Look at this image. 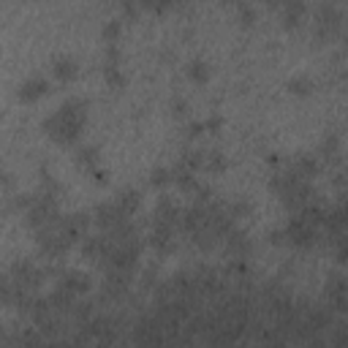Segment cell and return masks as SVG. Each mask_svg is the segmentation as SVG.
Returning <instances> with one entry per match:
<instances>
[{
    "instance_id": "7a4b0ae2",
    "label": "cell",
    "mask_w": 348,
    "mask_h": 348,
    "mask_svg": "<svg viewBox=\"0 0 348 348\" xmlns=\"http://www.w3.org/2000/svg\"><path fill=\"white\" fill-rule=\"evenodd\" d=\"M55 71H57V77H74V63L71 60H60L55 66Z\"/></svg>"
},
{
    "instance_id": "6da1fadb",
    "label": "cell",
    "mask_w": 348,
    "mask_h": 348,
    "mask_svg": "<svg viewBox=\"0 0 348 348\" xmlns=\"http://www.w3.org/2000/svg\"><path fill=\"white\" fill-rule=\"evenodd\" d=\"M46 93V82H41V79H33V82H28L22 90H19V95H22L25 101H33L39 98V95Z\"/></svg>"
},
{
    "instance_id": "3957f363",
    "label": "cell",
    "mask_w": 348,
    "mask_h": 348,
    "mask_svg": "<svg viewBox=\"0 0 348 348\" xmlns=\"http://www.w3.org/2000/svg\"><path fill=\"white\" fill-rule=\"evenodd\" d=\"M191 77L199 79V82H204V79H207V71L201 68V63H193V68H191Z\"/></svg>"
}]
</instances>
